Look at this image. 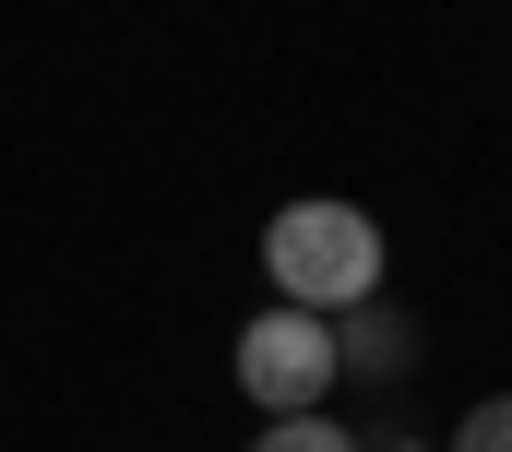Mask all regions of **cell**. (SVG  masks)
I'll list each match as a JSON object with an SVG mask.
<instances>
[{
	"instance_id": "cell-4",
	"label": "cell",
	"mask_w": 512,
	"mask_h": 452,
	"mask_svg": "<svg viewBox=\"0 0 512 452\" xmlns=\"http://www.w3.org/2000/svg\"><path fill=\"white\" fill-rule=\"evenodd\" d=\"M251 452H370V441H346V429L310 405V417H262V441H251Z\"/></svg>"
},
{
	"instance_id": "cell-5",
	"label": "cell",
	"mask_w": 512,
	"mask_h": 452,
	"mask_svg": "<svg viewBox=\"0 0 512 452\" xmlns=\"http://www.w3.org/2000/svg\"><path fill=\"white\" fill-rule=\"evenodd\" d=\"M441 452H512V393H477V405H465V429H453Z\"/></svg>"
},
{
	"instance_id": "cell-6",
	"label": "cell",
	"mask_w": 512,
	"mask_h": 452,
	"mask_svg": "<svg viewBox=\"0 0 512 452\" xmlns=\"http://www.w3.org/2000/svg\"><path fill=\"white\" fill-rule=\"evenodd\" d=\"M382 452H429V441H382Z\"/></svg>"
},
{
	"instance_id": "cell-3",
	"label": "cell",
	"mask_w": 512,
	"mask_h": 452,
	"mask_svg": "<svg viewBox=\"0 0 512 452\" xmlns=\"http://www.w3.org/2000/svg\"><path fill=\"white\" fill-rule=\"evenodd\" d=\"M334 369H346V381H393V369H417V322L382 310V298L334 310Z\"/></svg>"
},
{
	"instance_id": "cell-2",
	"label": "cell",
	"mask_w": 512,
	"mask_h": 452,
	"mask_svg": "<svg viewBox=\"0 0 512 452\" xmlns=\"http://www.w3.org/2000/svg\"><path fill=\"white\" fill-rule=\"evenodd\" d=\"M334 381H346V369H334V322H322V310H286V298H274L251 334H239V393H251L262 417H310Z\"/></svg>"
},
{
	"instance_id": "cell-1",
	"label": "cell",
	"mask_w": 512,
	"mask_h": 452,
	"mask_svg": "<svg viewBox=\"0 0 512 452\" xmlns=\"http://www.w3.org/2000/svg\"><path fill=\"white\" fill-rule=\"evenodd\" d=\"M382 215L370 203H334V191H310V203H274L262 226V274H274V298L286 310H358V298H382Z\"/></svg>"
}]
</instances>
